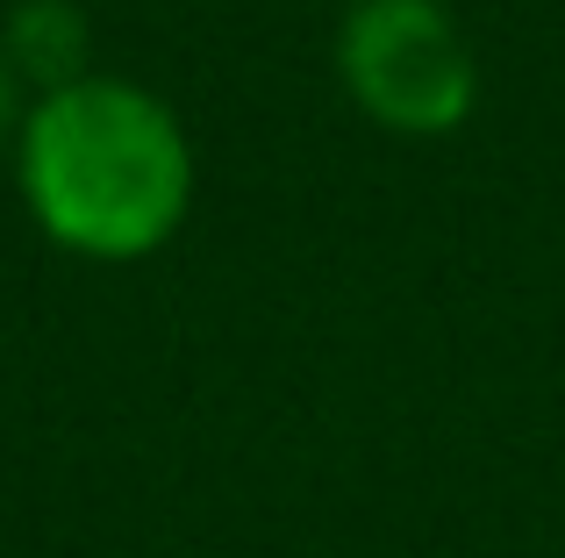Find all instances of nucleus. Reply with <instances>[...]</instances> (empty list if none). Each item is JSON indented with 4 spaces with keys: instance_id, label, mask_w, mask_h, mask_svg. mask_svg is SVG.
Returning <instances> with one entry per match:
<instances>
[{
    "instance_id": "obj_1",
    "label": "nucleus",
    "mask_w": 565,
    "mask_h": 558,
    "mask_svg": "<svg viewBox=\"0 0 565 558\" xmlns=\"http://www.w3.org/2000/svg\"><path fill=\"white\" fill-rule=\"evenodd\" d=\"M22 201L51 244L100 266L151 258L186 223L193 151L180 115L129 79H86L43 94L14 129Z\"/></svg>"
},
{
    "instance_id": "obj_2",
    "label": "nucleus",
    "mask_w": 565,
    "mask_h": 558,
    "mask_svg": "<svg viewBox=\"0 0 565 558\" xmlns=\"http://www.w3.org/2000/svg\"><path fill=\"white\" fill-rule=\"evenodd\" d=\"M337 72L351 100L401 137H444L480 100L472 51L437 0H359L337 36Z\"/></svg>"
},
{
    "instance_id": "obj_3",
    "label": "nucleus",
    "mask_w": 565,
    "mask_h": 558,
    "mask_svg": "<svg viewBox=\"0 0 565 558\" xmlns=\"http://www.w3.org/2000/svg\"><path fill=\"white\" fill-rule=\"evenodd\" d=\"M8 65L14 79H36L43 94L86 79V14L72 0H22L8 14Z\"/></svg>"
},
{
    "instance_id": "obj_4",
    "label": "nucleus",
    "mask_w": 565,
    "mask_h": 558,
    "mask_svg": "<svg viewBox=\"0 0 565 558\" xmlns=\"http://www.w3.org/2000/svg\"><path fill=\"white\" fill-rule=\"evenodd\" d=\"M8 129H22V100H14V65L0 51V143H8Z\"/></svg>"
}]
</instances>
